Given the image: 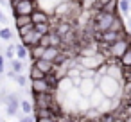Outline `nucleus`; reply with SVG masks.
Returning a JSON list of instances; mask_svg holds the SVG:
<instances>
[{
	"label": "nucleus",
	"instance_id": "f257e3e1",
	"mask_svg": "<svg viewBox=\"0 0 131 122\" xmlns=\"http://www.w3.org/2000/svg\"><path fill=\"white\" fill-rule=\"evenodd\" d=\"M97 88L101 90V93L108 99H115L120 97L122 99V81L111 75H102L97 83Z\"/></svg>",
	"mask_w": 131,
	"mask_h": 122
},
{
	"label": "nucleus",
	"instance_id": "f03ea898",
	"mask_svg": "<svg viewBox=\"0 0 131 122\" xmlns=\"http://www.w3.org/2000/svg\"><path fill=\"white\" fill-rule=\"evenodd\" d=\"M75 58L81 68H90V70H97L102 63H106V58L101 52H95L92 56H75Z\"/></svg>",
	"mask_w": 131,
	"mask_h": 122
},
{
	"label": "nucleus",
	"instance_id": "7ed1b4c3",
	"mask_svg": "<svg viewBox=\"0 0 131 122\" xmlns=\"http://www.w3.org/2000/svg\"><path fill=\"white\" fill-rule=\"evenodd\" d=\"M113 18L115 15H110V13H104L101 9H97L93 13V25H95V31L97 32H102V31H108L113 24Z\"/></svg>",
	"mask_w": 131,
	"mask_h": 122
},
{
	"label": "nucleus",
	"instance_id": "20e7f679",
	"mask_svg": "<svg viewBox=\"0 0 131 122\" xmlns=\"http://www.w3.org/2000/svg\"><path fill=\"white\" fill-rule=\"evenodd\" d=\"M36 0H16V2H9V7L15 15H31L36 7Z\"/></svg>",
	"mask_w": 131,
	"mask_h": 122
},
{
	"label": "nucleus",
	"instance_id": "39448f33",
	"mask_svg": "<svg viewBox=\"0 0 131 122\" xmlns=\"http://www.w3.org/2000/svg\"><path fill=\"white\" fill-rule=\"evenodd\" d=\"M127 49H131V47H129V36L118 38L115 43L110 45V59H118Z\"/></svg>",
	"mask_w": 131,
	"mask_h": 122
},
{
	"label": "nucleus",
	"instance_id": "423d86ee",
	"mask_svg": "<svg viewBox=\"0 0 131 122\" xmlns=\"http://www.w3.org/2000/svg\"><path fill=\"white\" fill-rule=\"evenodd\" d=\"M32 106L34 108H49L52 101H56L54 92H41V93H32Z\"/></svg>",
	"mask_w": 131,
	"mask_h": 122
},
{
	"label": "nucleus",
	"instance_id": "0eeeda50",
	"mask_svg": "<svg viewBox=\"0 0 131 122\" xmlns=\"http://www.w3.org/2000/svg\"><path fill=\"white\" fill-rule=\"evenodd\" d=\"M95 88H97V83H95L92 77H84V79H81V83L77 84V92H79L81 97H90V93H92Z\"/></svg>",
	"mask_w": 131,
	"mask_h": 122
},
{
	"label": "nucleus",
	"instance_id": "6e6552de",
	"mask_svg": "<svg viewBox=\"0 0 131 122\" xmlns=\"http://www.w3.org/2000/svg\"><path fill=\"white\" fill-rule=\"evenodd\" d=\"M31 16V22H32V25L34 24H43V22H50V15H49V11H45V9H41V7H34V11L29 15Z\"/></svg>",
	"mask_w": 131,
	"mask_h": 122
},
{
	"label": "nucleus",
	"instance_id": "1a4fd4ad",
	"mask_svg": "<svg viewBox=\"0 0 131 122\" xmlns=\"http://www.w3.org/2000/svg\"><path fill=\"white\" fill-rule=\"evenodd\" d=\"M41 92H50L45 79H32L31 81V93H41Z\"/></svg>",
	"mask_w": 131,
	"mask_h": 122
},
{
	"label": "nucleus",
	"instance_id": "9d476101",
	"mask_svg": "<svg viewBox=\"0 0 131 122\" xmlns=\"http://www.w3.org/2000/svg\"><path fill=\"white\" fill-rule=\"evenodd\" d=\"M43 56V47H40V45H31L29 49H27V59H31V61H36V59H40Z\"/></svg>",
	"mask_w": 131,
	"mask_h": 122
},
{
	"label": "nucleus",
	"instance_id": "9b49d317",
	"mask_svg": "<svg viewBox=\"0 0 131 122\" xmlns=\"http://www.w3.org/2000/svg\"><path fill=\"white\" fill-rule=\"evenodd\" d=\"M43 74H49V72H52L54 70V63L52 61H49V59H43V58H40V59H36V61H32Z\"/></svg>",
	"mask_w": 131,
	"mask_h": 122
},
{
	"label": "nucleus",
	"instance_id": "f8f14e48",
	"mask_svg": "<svg viewBox=\"0 0 131 122\" xmlns=\"http://www.w3.org/2000/svg\"><path fill=\"white\" fill-rule=\"evenodd\" d=\"M99 9L104 11V13H110V15H118V0H108Z\"/></svg>",
	"mask_w": 131,
	"mask_h": 122
},
{
	"label": "nucleus",
	"instance_id": "ddd939ff",
	"mask_svg": "<svg viewBox=\"0 0 131 122\" xmlns=\"http://www.w3.org/2000/svg\"><path fill=\"white\" fill-rule=\"evenodd\" d=\"M59 52H61L59 47H52V45H50V47H45V49H43V56H41V58H43V59H49V61H54Z\"/></svg>",
	"mask_w": 131,
	"mask_h": 122
},
{
	"label": "nucleus",
	"instance_id": "4468645a",
	"mask_svg": "<svg viewBox=\"0 0 131 122\" xmlns=\"http://www.w3.org/2000/svg\"><path fill=\"white\" fill-rule=\"evenodd\" d=\"M45 83H47V86H49V90L50 92H56V88H58V75L54 74V72H49V74H45Z\"/></svg>",
	"mask_w": 131,
	"mask_h": 122
},
{
	"label": "nucleus",
	"instance_id": "2eb2a0df",
	"mask_svg": "<svg viewBox=\"0 0 131 122\" xmlns=\"http://www.w3.org/2000/svg\"><path fill=\"white\" fill-rule=\"evenodd\" d=\"M13 22H15V27H16V29H18V27H24V25H27V24H32L29 15H15Z\"/></svg>",
	"mask_w": 131,
	"mask_h": 122
},
{
	"label": "nucleus",
	"instance_id": "dca6fc26",
	"mask_svg": "<svg viewBox=\"0 0 131 122\" xmlns=\"http://www.w3.org/2000/svg\"><path fill=\"white\" fill-rule=\"evenodd\" d=\"M45 77V74L34 65V63H31V66H29V79L32 81V79H43Z\"/></svg>",
	"mask_w": 131,
	"mask_h": 122
},
{
	"label": "nucleus",
	"instance_id": "f3484780",
	"mask_svg": "<svg viewBox=\"0 0 131 122\" xmlns=\"http://www.w3.org/2000/svg\"><path fill=\"white\" fill-rule=\"evenodd\" d=\"M117 63H118L120 66H131V49H127V50L117 59Z\"/></svg>",
	"mask_w": 131,
	"mask_h": 122
},
{
	"label": "nucleus",
	"instance_id": "a211bd4d",
	"mask_svg": "<svg viewBox=\"0 0 131 122\" xmlns=\"http://www.w3.org/2000/svg\"><path fill=\"white\" fill-rule=\"evenodd\" d=\"M32 27H34V31H36L38 34H47V32H49V31L52 29L50 22H43V24H34Z\"/></svg>",
	"mask_w": 131,
	"mask_h": 122
},
{
	"label": "nucleus",
	"instance_id": "6ab92c4d",
	"mask_svg": "<svg viewBox=\"0 0 131 122\" xmlns=\"http://www.w3.org/2000/svg\"><path fill=\"white\" fill-rule=\"evenodd\" d=\"M49 40H50V45H52V47H59V49H61V36H59L54 29L49 31Z\"/></svg>",
	"mask_w": 131,
	"mask_h": 122
},
{
	"label": "nucleus",
	"instance_id": "aec40b11",
	"mask_svg": "<svg viewBox=\"0 0 131 122\" xmlns=\"http://www.w3.org/2000/svg\"><path fill=\"white\" fill-rule=\"evenodd\" d=\"M20 108H22V111H24L25 115H32V109H34V106H32V102H31L29 99H24V101H20Z\"/></svg>",
	"mask_w": 131,
	"mask_h": 122
},
{
	"label": "nucleus",
	"instance_id": "412c9836",
	"mask_svg": "<svg viewBox=\"0 0 131 122\" xmlns=\"http://www.w3.org/2000/svg\"><path fill=\"white\" fill-rule=\"evenodd\" d=\"M15 58L18 59H27V49L20 43V45H15Z\"/></svg>",
	"mask_w": 131,
	"mask_h": 122
},
{
	"label": "nucleus",
	"instance_id": "4be33fe9",
	"mask_svg": "<svg viewBox=\"0 0 131 122\" xmlns=\"http://www.w3.org/2000/svg\"><path fill=\"white\" fill-rule=\"evenodd\" d=\"M9 61H11V70H13L15 74H20V72L24 70V63H22V59L13 58V59H9Z\"/></svg>",
	"mask_w": 131,
	"mask_h": 122
},
{
	"label": "nucleus",
	"instance_id": "5701e85b",
	"mask_svg": "<svg viewBox=\"0 0 131 122\" xmlns=\"http://www.w3.org/2000/svg\"><path fill=\"white\" fill-rule=\"evenodd\" d=\"M0 40L11 41V40H13V31H11L9 27H4V29H0Z\"/></svg>",
	"mask_w": 131,
	"mask_h": 122
},
{
	"label": "nucleus",
	"instance_id": "b1692460",
	"mask_svg": "<svg viewBox=\"0 0 131 122\" xmlns=\"http://www.w3.org/2000/svg\"><path fill=\"white\" fill-rule=\"evenodd\" d=\"M118 11L122 13V16H127V13H129V0H118Z\"/></svg>",
	"mask_w": 131,
	"mask_h": 122
},
{
	"label": "nucleus",
	"instance_id": "393cba45",
	"mask_svg": "<svg viewBox=\"0 0 131 122\" xmlns=\"http://www.w3.org/2000/svg\"><path fill=\"white\" fill-rule=\"evenodd\" d=\"M38 45H40V47H43V49H45V47H50L49 32H47V34H41V36H40V40H38Z\"/></svg>",
	"mask_w": 131,
	"mask_h": 122
},
{
	"label": "nucleus",
	"instance_id": "a878e982",
	"mask_svg": "<svg viewBox=\"0 0 131 122\" xmlns=\"http://www.w3.org/2000/svg\"><path fill=\"white\" fill-rule=\"evenodd\" d=\"M13 79H15L22 88H25V86H27V77H25V75H22V72H20V74H15V77H13Z\"/></svg>",
	"mask_w": 131,
	"mask_h": 122
},
{
	"label": "nucleus",
	"instance_id": "bb28decb",
	"mask_svg": "<svg viewBox=\"0 0 131 122\" xmlns=\"http://www.w3.org/2000/svg\"><path fill=\"white\" fill-rule=\"evenodd\" d=\"M31 31H32V24H27V25H24V27H18V29H16L18 36H22V34H27V32H31Z\"/></svg>",
	"mask_w": 131,
	"mask_h": 122
},
{
	"label": "nucleus",
	"instance_id": "cd10ccee",
	"mask_svg": "<svg viewBox=\"0 0 131 122\" xmlns=\"http://www.w3.org/2000/svg\"><path fill=\"white\" fill-rule=\"evenodd\" d=\"M6 58H9V59L15 58V45H9V47H7V50H6Z\"/></svg>",
	"mask_w": 131,
	"mask_h": 122
},
{
	"label": "nucleus",
	"instance_id": "c85d7f7f",
	"mask_svg": "<svg viewBox=\"0 0 131 122\" xmlns=\"http://www.w3.org/2000/svg\"><path fill=\"white\" fill-rule=\"evenodd\" d=\"M34 122H56V118H52V117H36Z\"/></svg>",
	"mask_w": 131,
	"mask_h": 122
},
{
	"label": "nucleus",
	"instance_id": "c756f323",
	"mask_svg": "<svg viewBox=\"0 0 131 122\" xmlns=\"http://www.w3.org/2000/svg\"><path fill=\"white\" fill-rule=\"evenodd\" d=\"M4 70H6V56L0 54V74H4Z\"/></svg>",
	"mask_w": 131,
	"mask_h": 122
},
{
	"label": "nucleus",
	"instance_id": "7c9ffc66",
	"mask_svg": "<svg viewBox=\"0 0 131 122\" xmlns=\"http://www.w3.org/2000/svg\"><path fill=\"white\" fill-rule=\"evenodd\" d=\"M20 122H34V117H32V115H25V117H20Z\"/></svg>",
	"mask_w": 131,
	"mask_h": 122
},
{
	"label": "nucleus",
	"instance_id": "2f4dec72",
	"mask_svg": "<svg viewBox=\"0 0 131 122\" xmlns=\"http://www.w3.org/2000/svg\"><path fill=\"white\" fill-rule=\"evenodd\" d=\"M0 24H7V16L4 15V11L0 9Z\"/></svg>",
	"mask_w": 131,
	"mask_h": 122
},
{
	"label": "nucleus",
	"instance_id": "473e14b6",
	"mask_svg": "<svg viewBox=\"0 0 131 122\" xmlns=\"http://www.w3.org/2000/svg\"><path fill=\"white\" fill-rule=\"evenodd\" d=\"M95 2H97V7H101V6H104L108 2V0H95Z\"/></svg>",
	"mask_w": 131,
	"mask_h": 122
},
{
	"label": "nucleus",
	"instance_id": "72a5a7b5",
	"mask_svg": "<svg viewBox=\"0 0 131 122\" xmlns=\"http://www.w3.org/2000/svg\"><path fill=\"white\" fill-rule=\"evenodd\" d=\"M7 77H11V79H13V77H15V72H13V70H9V72H7Z\"/></svg>",
	"mask_w": 131,
	"mask_h": 122
},
{
	"label": "nucleus",
	"instance_id": "f704fd0d",
	"mask_svg": "<svg viewBox=\"0 0 131 122\" xmlns=\"http://www.w3.org/2000/svg\"><path fill=\"white\" fill-rule=\"evenodd\" d=\"M70 2H72V4H79V2H81V0H70Z\"/></svg>",
	"mask_w": 131,
	"mask_h": 122
}]
</instances>
